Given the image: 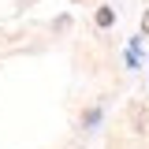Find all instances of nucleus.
I'll return each mask as SVG.
<instances>
[{"label": "nucleus", "mask_w": 149, "mask_h": 149, "mask_svg": "<svg viewBox=\"0 0 149 149\" xmlns=\"http://www.w3.org/2000/svg\"><path fill=\"white\" fill-rule=\"evenodd\" d=\"M127 123L138 130V134H149V104L146 101H134L127 108Z\"/></svg>", "instance_id": "1"}, {"label": "nucleus", "mask_w": 149, "mask_h": 149, "mask_svg": "<svg viewBox=\"0 0 149 149\" xmlns=\"http://www.w3.org/2000/svg\"><path fill=\"white\" fill-rule=\"evenodd\" d=\"M142 30H146V34H149V11H146V15H142Z\"/></svg>", "instance_id": "3"}, {"label": "nucleus", "mask_w": 149, "mask_h": 149, "mask_svg": "<svg viewBox=\"0 0 149 149\" xmlns=\"http://www.w3.org/2000/svg\"><path fill=\"white\" fill-rule=\"evenodd\" d=\"M112 19L116 15H112L108 8H101V11H97V26H112Z\"/></svg>", "instance_id": "2"}]
</instances>
